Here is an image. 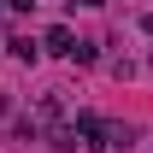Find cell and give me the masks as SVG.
<instances>
[{
    "label": "cell",
    "mask_w": 153,
    "mask_h": 153,
    "mask_svg": "<svg viewBox=\"0 0 153 153\" xmlns=\"http://www.w3.org/2000/svg\"><path fill=\"white\" fill-rule=\"evenodd\" d=\"M36 124H59V94H41V106H36Z\"/></svg>",
    "instance_id": "obj_4"
},
{
    "label": "cell",
    "mask_w": 153,
    "mask_h": 153,
    "mask_svg": "<svg viewBox=\"0 0 153 153\" xmlns=\"http://www.w3.org/2000/svg\"><path fill=\"white\" fill-rule=\"evenodd\" d=\"M94 59H100L94 41H76V47H71V65H94Z\"/></svg>",
    "instance_id": "obj_6"
},
{
    "label": "cell",
    "mask_w": 153,
    "mask_h": 153,
    "mask_svg": "<svg viewBox=\"0 0 153 153\" xmlns=\"http://www.w3.org/2000/svg\"><path fill=\"white\" fill-rule=\"evenodd\" d=\"M41 47H47V53H65V59H71V47H76V30H71V24H53V30L41 36Z\"/></svg>",
    "instance_id": "obj_2"
},
{
    "label": "cell",
    "mask_w": 153,
    "mask_h": 153,
    "mask_svg": "<svg viewBox=\"0 0 153 153\" xmlns=\"http://www.w3.org/2000/svg\"><path fill=\"white\" fill-rule=\"evenodd\" d=\"M0 6H6V0H0Z\"/></svg>",
    "instance_id": "obj_10"
},
{
    "label": "cell",
    "mask_w": 153,
    "mask_h": 153,
    "mask_svg": "<svg viewBox=\"0 0 153 153\" xmlns=\"http://www.w3.org/2000/svg\"><path fill=\"white\" fill-rule=\"evenodd\" d=\"M106 147H124V153H130L135 147V130H130V124H112V141H106Z\"/></svg>",
    "instance_id": "obj_5"
},
{
    "label": "cell",
    "mask_w": 153,
    "mask_h": 153,
    "mask_svg": "<svg viewBox=\"0 0 153 153\" xmlns=\"http://www.w3.org/2000/svg\"><path fill=\"white\" fill-rule=\"evenodd\" d=\"M76 147H106V141H112V124H106V118H94V112H76Z\"/></svg>",
    "instance_id": "obj_1"
},
{
    "label": "cell",
    "mask_w": 153,
    "mask_h": 153,
    "mask_svg": "<svg viewBox=\"0 0 153 153\" xmlns=\"http://www.w3.org/2000/svg\"><path fill=\"white\" fill-rule=\"evenodd\" d=\"M141 36H153V12H147V18H141Z\"/></svg>",
    "instance_id": "obj_8"
},
{
    "label": "cell",
    "mask_w": 153,
    "mask_h": 153,
    "mask_svg": "<svg viewBox=\"0 0 153 153\" xmlns=\"http://www.w3.org/2000/svg\"><path fill=\"white\" fill-rule=\"evenodd\" d=\"M6 47H12V59H24V65H36V59H41V47H36L30 36H12Z\"/></svg>",
    "instance_id": "obj_3"
},
{
    "label": "cell",
    "mask_w": 153,
    "mask_h": 153,
    "mask_svg": "<svg viewBox=\"0 0 153 153\" xmlns=\"http://www.w3.org/2000/svg\"><path fill=\"white\" fill-rule=\"evenodd\" d=\"M76 6H106V0H76Z\"/></svg>",
    "instance_id": "obj_9"
},
{
    "label": "cell",
    "mask_w": 153,
    "mask_h": 153,
    "mask_svg": "<svg viewBox=\"0 0 153 153\" xmlns=\"http://www.w3.org/2000/svg\"><path fill=\"white\" fill-rule=\"evenodd\" d=\"M6 6H12V12H30V6H36V0H6Z\"/></svg>",
    "instance_id": "obj_7"
}]
</instances>
